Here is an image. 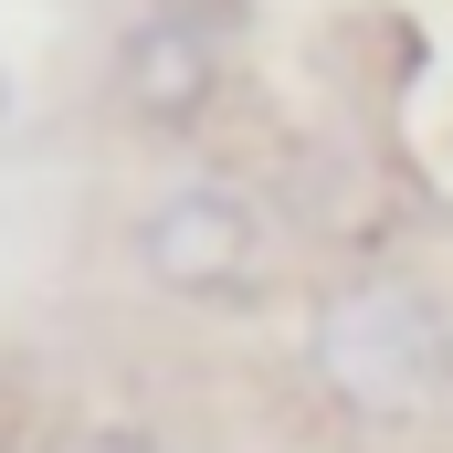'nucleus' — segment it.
I'll list each match as a JSON object with an SVG mask.
<instances>
[{
    "label": "nucleus",
    "instance_id": "obj_2",
    "mask_svg": "<svg viewBox=\"0 0 453 453\" xmlns=\"http://www.w3.org/2000/svg\"><path fill=\"white\" fill-rule=\"evenodd\" d=\"M232 21L242 0H148L106 53V96L148 137H201L232 96Z\"/></svg>",
    "mask_w": 453,
    "mask_h": 453
},
{
    "label": "nucleus",
    "instance_id": "obj_5",
    "mask_svg": "<svg viewBox=\"0 0 453 453\" xmlns=\"http://www.w3.org/2000/svg\"><path fill=\"white\" fill-rule=\"evenodd\" d=\"M0 127H11V74H0Z\"/></svg>",
    "mask_w": 453,
    "mask_h": 453
},
{
    "label": "nucleus",
    "instance_id": "obj_4",
    "mask_svg": "<svg viewBox=\"0 0 453 453\" xmlns=\"http://www.w3.org/2000/svg\"><path fill=\"white\" fill-rule=\"evenodd\" d=\"M53 453H169L158 433H137V422H74Z\"/></svg>",
    "mask_w": 453,
    "mask_h": 453
},
{
    "label": "nucleus",
    "instance_id": "obj_1",
    "mask_svg": "<svg viewBox=\"0 0 453 453\" xmlns=\"http://www.w3.org/2000/svg\"><path fill=\"white\" fill-rule=\"evenodd\" d=\"M306 380L369 433L433 422L453 401V306L401 264H338L306 296Z\"/></svg>",
    "mask_w": 453,
    "mask_h": 453
},
{
    "label": "nucleus",
    "instance_id": "obj_3",
    "mask_svg": "<svg viewBox=\"0 0 453 453\" xmlns=\"http://www.w3.org/2000/svg\"><path fill=\"white\" fill-rule=\"evenodd\" d=\"M127 264L180 306H222L264 274V201L242 180H169L127 222Z\"/></svg>",
    "mask_w": 453,
    "mask_h": 453
}]
</instances>
